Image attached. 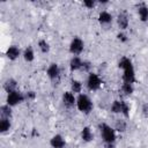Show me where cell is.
Segmentation results:
<instances>
[{"instance_id": "obj_1", "label": "cell", "mask_w": 148, "mask_h": 148, "mask_svg": "<svg viewBox=\"0 0 148 148\" xmlns=\"http://www.w3.org/2000/svg\"><path fill=\"white\" fill-rule=\"evenodd\" d=\"M98 130H99L103 143H116L117 132L111 125L106 123H101L98 125Z\"/></svg>"}, {"instance_id": "obj_2", "label": "cell", "mask_w": 148, "mask_h": 148, "mask_svg": "<svg viewBox=\"0 0 148 148\" xmlns=\"http://www.w3.org/2000/svg\"><path fill=\"white\" fill-rule=\"evenodd\" d=\"M76 109L83 113V114H89L94 110V102L87 94H80L76 96Z\"/></svg>"}, {"instance_id": "obj_3", "label": "cell", "mask_w": 148, "mask_h": 148, "mask_svg": "<svg viewBox=\"0 0 148 148\" xmlns=\"http://www.w3.org/2000/svg\"><path fill=\"white\" fill-rule=\"evenodd\" d=\"M110 111L114 114H121L124 118H128L131 106L124 99H114L110 105Z\"/></svg>"}, {"instance_id": "obj_4", "label": "cell", "mask_w": 148, "mask_h": 148, "mask_svg": "<svg viewBox=\"0 0 148 148\" xmlns=\"http://www.w3.org/2000/svg\"><path fill=\"white\" fill-rule=\"evenodd\" d=\"M103 84V80L102 77L95 73V72H90L87 76V80H86V87L89 91H97Z\"/></svg>"}, {"instance_id": "obj_5", "label": "cell", "mask_w": 148, "mask_h": 148, "mask_svg": "<svg viewBox=\"0 0 148 148\" xmlns=\"http://www.w3.org/2000/svg\"><path fill=\"white\" fill-rule=\"evenodd\" d=\"M46 75L50 79V81L54 84H58L60 82V77H61V69L60 66L57 62H51L46 69Z\"/></svg>"}, {"instance_id": "obj_6", "label": "cell", "mask_w": 148, "mask_h": 148, "mask_svg": "<svg viewBox=\"0 0 148 148\" xmlns=\"http://www.w3.org/2000/svg\"><path fill=\"white\" fill-rule=\"evenodd\" d=\"M25 101V96H24V92H21L20 90H15V91H12L9 94H7L6 96V104L10 105L12 108L23 103Z\"/></svg>"}, {"instance_id": "obj_7", "label": "cell", "mask_w": 148, "mask_h": 148, "mask_svg": "<svg viewBox=\"0 0 148 148\" xmlns=\"http://www.w3.org/2000/svg\"><path fill=\"white\" fill-rule=\"evenodd\" d=\"M68 49H69V52L73 56H80L83 52V50H84V42H83V39L81 37H79V36L73 37L71 43H69Z\"/></svg>"}, {"instance_id": "obj_8", "label": "cell", "mask_w": 148, "mask_h": 148, "mask_svg": "<svg viewBox=\"0 0 148 148\" xmlns=\"http://www.w3.org/2000/svg\"><path fill=\"white\" fill-rule=\"evenodd\" d=\"M121 79H123V82H127V83H132V84H134L136 82V75H135V69H134L133 65L123 69Z\"/></svg>"}, {"instance_id": "obj_9", "label": "cell", "mask_w": 148, "mask_h": 148, "mask_svg": "<svg viewBox=\"0 0 148 148\" xmlns=\"http://www.w3.org/2000/svg\"><path fill=\"white\" fill-rule=\"evenodd\" d=\"M61 102H62V104H64L65 108L71 109V108H73V106L76 105V96L71 90L64 91V94L61 96Z\"/></svg>"}, {"instance_id": "obj_10", "label": "cell", "mask_w": 148, "mask_h": 148, "mask_svg": "<svg viewBox=\"0 0 148 148\" xmlns=\"http://www.w3.org/2000/svg\"><path fill=\"white\" fill-rule=\"evenodd\" d=\"M116 22H117V25L120 29V31H125L130 25V17H128L127 13L120 12L116 17Z\"/></svg>"}, {"instance_id": "obj_11", "label": "cell", "mask_w": 148, "mask_h": 148, "mask_svg": "<svg viewBox=\"0 0 148 148\" xmlns=\"http://www.w3.org/2000/svg\"><path fill=\"white\" fill-rule=\"evenodd\" d=\"M5 56L7 57V59L14 61V60L18 59L22 56V51L17 45H10V46L7 47V50L5 52Z\"/></svg>"}, {"instance_id": "obj_12", "label": "cell", "mask_w": 148, "mask_h": 148, "mask_svg": "<svg viewBox=\"0 0 148 148\" xmlns=\"http://www.w3.org/2000/svg\"><path fill=\"white\" fill-rule=\"evenodd\" d=\"M97 20H98V23H99L101 25H109V24L112 23L113 16H112V14H111L110 12H108V10H102V12H99V14H98V16H97Z\"/></svg>"}, {"instance_id": "obj_13", "label": "cell", "mask_w": 148, "mask_h": 148, "mask_svg": "<svg viewBox=\"0 0 148 148\" xmlns=\"http://www.w3.org/2000/svg\"><path fill=\"white\" fill-rule=\"evenodd\" d=\"M50 146L52 148H65L66 147V140L61 134H54L50 139Z\"/></svg>"}, {"instance_id": "obj_14", "label": "cell", "mask_w": 148, "mask_h": 148, "mask_svg": "<svg viewBox=\"0 0 148 148\" xmlns=\"http://www.w3.org/2000/svg\"><path fill=\"white\" fill-rule=\"evenodd\" d=\"M82 58L80 56H73L69 60V71L71 72H76V71H81V67H82Z\"/></svg>"}, {"instance_id": "obj_15", "label": "cell", "mask_w": 148, "mask_h": 148, "mask_svg": "<svg viewBox=\"0 0 148 148\" xmlns=\"http://www.w3.org/2000/svg\"><path fill=\"white\" fill-rule=\"evenodd\" d=\"M2 88L7 94H9L12 91H15V90H18L17 89V81L15 79H13V77H8V79H6L3 81Z\"/></svg>"}, {"instance_id": "obj_16", "label": "cell", "mask_w": 148, "mask_h": 148, "mask_svg": "<svg viewBox=\"0 0 148 148\" xmlns=\"http://www.w3.org/2000/svg\"><path fill=\"white\" fill-rule=\"evenodd\" d=\"M80 136L83 142H91L94 140V133L89 126H83L80 133Z\"/></svg>"}, {"instance_id": "obj_17", "label": "cell", "mask_w": 148, "mask_h": 148, "mask_svg": "<svg viewBox=\"0 0 148 148\" xmlns=\"http://www.w3.org/2000/svg\"><path fill=\"white\" fill-rule=\"evenodd\" d=\"M35 50L31 45L27 46L23 51H22V58L24 59L25 62H32L35 60Z\"/></svg>"}, {"instance_id": "obj_18", "label": "cell", "mask_w": 148, "mask_h": 148, "mask_svg": "<svg viewBox=\"0 0 148 148\" xmlns=\"http://www.w3.org/2000/svg\"><path fill=\"white\" fill-rule=\"evenodd\" d=\"M138 16L141 22H148V6L146 3H140L138 6Z\"/></svg>"}, {"instance_id": "obj_19", "label": "cell", "mask_w": 148, "mask_h": 148, "mask_svg": "<svg viewBox=\"0 0 148 148\" xmlns=\"http://www.w3.org/2000/svg\"><path fill=\"white\" fill-rule=\"evenodd\" d=\"M71 91L75 95H80L82 94V89H83V84L80 80H76V79H72L71 80Z\"/></svg>"}, {"instance_id": "obj_20", "label": "cell", "mask_w": 148, "mask_h": 148, "mask_svg": "<svg viewBox=\"0 0 148 148\" xmlns=\"http://www.w3.org/2000/svg\"><path fill=\"white\" fill-rule=\"evenodd\" d=\"M113 128H114L116 132H118V133H124V132H126V130H127V121H126V118H118V119H116Z\"/></svg>"}, {"instance_id": "obj_21", "label": "cell", "mask_w": 148, "mask_h": 148, "mask_svg": "<svg viewBox=\"0 0 148 148\" xmlns=\"http://www.w3.org/2000/svg\"><path fill=\"white\" fill-rule=\"evenodd\" d=\"M0 114H1V118H10L12 119L13 108L8 104H2L0 106Z\"/></svg>"}, {"instance_id": "obj_22", "label": "cell", "mask_w": 148, "mask_h": 148, "mask_svg": "<svg viewBox=\"0 0 148 148\" xmlns=\"http://www.w3.org/2000/svg\"><path fill=\"white\" fill-rule=\"evenodd\" d=\"M12 128L10 118H1L0 119V133H7Z\"/></svg>"}, {"instance_id": "obj_23", "label": "cell", "mask_w": 148, "mask_h": 148, "mask_svg": "<svg viewBox=\"0 0 148 148\" xmlns=\"http://www.w3.org/2000/svg\"><path fill=\"white\" fill-rule=\"evenodd\" d=\"M120 89H121V92H123L125 96H131V95L134 92V84L127 83V82H123Z\"/></svg>"}, {"instance_id": "obj_24", "label": "cell", "mask_w": 148, "mask_h": 148, "mask_svg": "<svg viewBox=\"0 0 148 148\" xmlns=\"http://www.w3.org/2000/svg\"><path fill=\"white\" fill-rule=\"evenodd\" d=\"M37 47H38V50L42 52V53H47L49 51H50V49H51V46H50V44H49V42L46 40V39H39L38 40V43H37Z\"/></svg>"}, {"instance_id": "obj_25", "label": "cell", "mask_w": 148, "mask_h": 148, "mask_svg": "<svg viewBox=\"0 0 148 148\" xmlns=\"http://www.w3.org/2000/svg\"><path fill=\"white\" fill-rule=\"evenodd\" d=\"M131 65H133V62H132V60L128 58V57H121L120 59H119V61H118V68H120L121 71L124 69V68H126V67H128V66H131Z\"/></svg>"}, {"instance_id": "obj_26", "label": "cell", "mask_w": 148, "mask_h": 148, "mask_svg": "<svg viewBox=\"0 0 148 148\" xmlns=\"http://www.w3.org/2000/svg\"><path fill=\"white\" fill-rule=\"evenodd\" d=\"M91 68H92V64H91L89 60H83L81 71L84 72V73H88V74H89V73L91 72Z\"/></svg>"}, {"instance_id": "obj_27", "label": "cell", "mask_w": 148, "mask_h": 148, "mask_svg": "<svg viewBox=\"0 0 148 148\" xmlns=\"http://www.w3.org/2000/svg\"><path fill=\"white\" fill-rule=\"evenodd\" d=\"M117 39L120 42V43H127L128 42V36L126 35L125 31H119L117 34Z\"/></svg>"}, {"instance_id": "obj_28", "label": "cell", "mask_w": 148, "mask_h": 148, "mask_svg": "<svg viewBox=\"0 0 148 148\" xmlns=\"http://www.w3.org/2000/svg\"><path fill=\"white\" fill-rule=\"evenodd\" d=\"M24 96H25V101H34L37 97V95L34 90H28L27 92H24Z\"/></svg>"}, {"instance_id": "obj_29", "label": "cell", "mask_w": 148, "mask_h": 148, "mask_svg": "<svg viewBox=\"0 0 148 148\" xmlns=\"http://www.w3.org/2000/svg\"><path fill=\"white\" fill-rule=\"evenodd\" d=\"M96 1H94V0H84L83 2H82V5L87 8V9H92L95 6H96Z\"/></svg>"}, {"instance_id": "obj_30", "label": "cell", "mask_w": 148, "mask_h": 148, "mask_svg": "<svg viewBox=\"0 0 148 148\" xmlns=\"http://www.w3.org/2000/svg\"><path fill=\"white\" fill-rule=\"evenodd\" d=\"M142 114L145 116V117H148V101L147 102H145L143 103V105H142Z\"/></svg>"}, {"instance_id": "obj_31", "label": "cell", "mask_w": 148, "mask_h": 148, "mask_svg": "<svg viewBox=\"0 0 148 148\" xmlns=\"http://www.w3.org/2000/svg\"><path fill=\"white\" fill-rule=\"evenodd\" d=\"M103 147L104 148H116V145L114 143H103Z\"/></svg>"}, {"instance_id": "obj_32", "label": "cell", "mask_w": 148, "mask_h": 148, "mask_svg": "<svg viewBox=\"0 0 148 148\" xmlns=\"http://www.w3.org/2000/svg\"><path fill=\"white\" fill-rule=\"evenodd\" d=\"M126 148H131V147H126Z\"/></svg>"}]
</instances>
